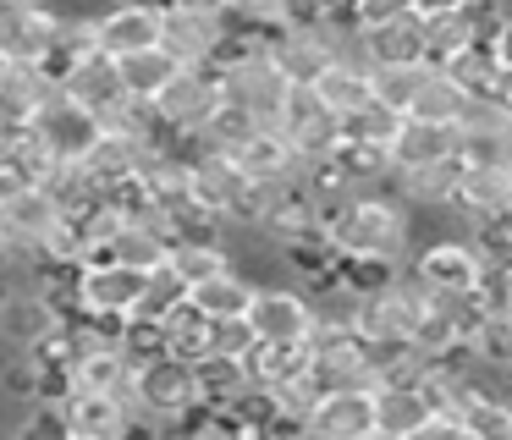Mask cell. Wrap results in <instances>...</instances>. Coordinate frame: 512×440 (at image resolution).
<instances>
[{"label":"cell","mask_w":512,"mask_h":440,"mask_svg":"<svg viewBox=\"0 0 512 440\" xmlns=\"http://www.w3.org/2000/svg\"><path fill=\"white\" fill-rule=\"evenodd\" d=\"M325 237L336 242L342 259H397V264L413 259V215H408V204H402L397 193H380V187L358 193L353 204L336 215V226L325 231Z\"/></svg>","instance_id":"6da1fadb"},{"label":"cell","mask_w":512,"mask_h":440,"mask_svg":"<svg viewBox=\"0 0 512 440\" xmlns=\"http://www.w3.org/2000/svg\"><path fill=\"white\" fill-rule=\"evenodd\" d=\"M127 407H133L138 429H171L177 413H188L199 402V374H193V358H177V352H155V358L133 363V380L122 385Z\"/></svg>","instance_id":"7a4b0ae2"},{"label":"cell","mask_w":512,"mask_h":440,"mask_svg":"<svg viewBox=\"0 0 512 440\" xmlns=\"http://www.w3.org/2000/svg\"><path fill=\"white\" fill-rule=\"evenodd\" d=\"M276 132L292 143L298 160H320V154L342 149V116H336L309 83H292L287 105H281V116H276Z\"/></svg>","instance_id":"3957f363"},{"label":"cell","mask_w":512,"mask_h":440,"mask_svg":"<svg viewBox=\"0 0 512 440\" xmlns=\"http://www.w3.org/2000/svg\"><path fill=\"white\" fill-rule=\"evenodd\" d=\"M144 286H149V270L89 259V264H78V314L127 319V314H138V303H144Z\"/></svg>","instance_id":"277c9868"},{"label":"cell","mask_w":512,"mask_h":440,"mask_svg":"<svg viewBox=\"0 0 512 440\" xmlns=\"http://www.w3.org/2000/svg\"><path fill=\"white\" fill-rule=\"evenodd\" d=\"M221 88H226V99H237L243 110H254L265 127H276L281 105H287V94H292V77L276 66V55H270V44H265V50L243 55V61L221 66Z\"/></svg>","instance_id":"5b68a950"},{"label":"cell","mask_w":512,"mask_h":440,"mask_svg":"<svg viewBox=\"0 0 512 440\" xmlns=\"http://www.w3.org/2000/svg\"><path fill=\"white\" fill-rule=\"evenodd\" d=\"M221 99H226L221 66H177V72H171V83L160 88L149 105L160 110V121H166V127L199 132L204 121L215 116V105H221Z\"/></svg>","instance_id":"8992f818"},{"label":"cell","mask_w":512,"mask_h":440,"mask_svg":"<svg viewBox=\"0 0 512 440\" xmlns=\"http://www.w3.org/2000/svg\"><path fill=\"white\" fill-rule=\"evenodd\" d=\"M28 127L39 132V143L50 149V160H83V154L100 143L105 121L94 116L89 105H78L67 88H56V94L34 110V121H28Z\"/></svg>","instance_id":"52a82bcc"},{"label":"cell","mask_w":512,"mask_h":440,"mask_svg":"<svg viewBox=\"0 0 512 440\" xmlns=\"http://www.w3.org/2000/svg\"><path fill=\"white\" fill-rule=\"evenodd\" d=\"M61 215H67V209L56 204V193H50L45 182H23L17 193L0 198V237L12 242V253L34 259V253L45 248V237L61 226Z\"/></svg>","instance_id":"ba28073f"},{"label":"cell","mask_w":512,"mask_h":440,"mask_svg":"<svg viewBox=\"0 0 512 440\" xmlns=\"http://www.w3.org/2000/svg\"><path fill=\"white\" fill-rule=\"evenodd\" d=\"M248 325L259 341H314L320 308L303 286H259L254 303H248Z\"/></svg>","instance_id":"9c48e42d"},{"label":"cell","mask_w":512,"mask_h":440,"mask_svg":"<svg viewBox=\"0 0 512 440\" xmlns=\"http://www.w3.org/2000/svg\"><path fill=\"white\" fill-rule=\"evenodd\" d=\"M408 270L441 297H474L479 275H485V253L474 248V237L468 242L446 237V242H430V248H413Z\"/></svg>","instance_id":"30bf717a"},{"label":"cell","mask_w":512,"mask_h":440,"mask_svg":"<svg viewBox=\"0 0 512 440\" xmlns=\"http://www.w3.org/2000/svg\"><path fill=\"white\" fill-rule=\"evenodd\" d=\"M160 6H166V0H160ZM226 33H232V17H226V11L166 6V22H160V44H166L182 66H215Z\"/></svg>","instance_id":"8fae6325"},{"label":"cell","mask_w":512,"mask_h":440,"mask_svg":"<svg viewBox=\"0 0 512 440\" xmlns=\"http://www.w3.org/2000/svg\"><path fill=\"white\" fill-rule=\"evenodd\" d=\"M248 187H254V176L237 165V154H221V149L193 154V198H199L210 215H221L237 226L243 209H248Z\"/></svg>","instance_id":"7c38bea8"},{"label":"cell","mask_w":512,"mask_h":440,"mask_svg":"<svg viewBox=\"0 0 512 440\" xmlns=\"http://www.w3.org/2000/svg\"><path fill=\"white\" fill-rule=\"evenodd\" d=\"M61 88H67L78 105H89L100 121H111L116 110L127 105V77H122V61H116L111 50H94V55H83V61H72V66H61Z\"/></svg>","instance_id":"4fadbf2b"},{"label":"cell","mask_w":512,"mask_h":440,"mask_svg":"<svg viewBox=\"0 0 512 440\" xmlns=\"http://www.w3.org/2000/svg\"><path fill=\"white\" fill-rule=\"evenodd\" d=\"M61 319H67V308H61L56 297H45L34 281L12 286V292L0 297V341H6V347H17V352L39 347L50 330H61Z\"/></svg>","instance_id":"5bb4252c"},{"label":"cell","mask_w":512,"mask_h":440,"mask_svg":"<svg viewBox=\"0 0 512 440\" xmlns=\"http://www.w3.org/2000/svg\"><path fill=\"white\" fill-rule=\"evenodd\" d=\"M435 391L424 380H380L375 385V435L380 440H413L435 413Z\"/></svg>","instance_id":"9a60e30c"},{"label":"cell","mask_w":512,"mask_h":440,"mask_svg":"<svg viewBox=\"0 0 512 440\" xmlns=\"http://www.w3.org/2000/svg\"><path fill=\"white\" fill-rule=\"evenodd\" d=\"M303 435H314V440H369L375 435V391H369V385L325 391L320 402H314Z\"/></svg>","instance_id":"2e32d148"},{"label":"cell","mask_w":512,"mask_h":440,"mask_svg":"<svg viewBox=\"0 0 512 440\" xmlns=\"http://www.w3.org/2000/svg\"><path fill=\"white\" fill-rule=\"evenodd\" d=\"M61 413H67L72 440H122L138 429L122 391H67L61 396Z\"/></svg>","instance_id":"e0dca14e"},{"label":"cell","mask_w":512,"mask_h":440,"mask_svg":"<svg viewBox=\"0 0 512 440\" xmlns=\"http://www.w3.org/2000/svg\"><path fill=\"white\" fill-rule=\"evenodd\" d=\"M100 22V50H111L116 61L133 50H149L160 44V22H166V6L160 0H116V6L94 11Z\"/></svg>","instance_id":"ac0fdd59"},{"label":"cell","mask_w":512,"mask_h":440,"mask_svg":"<svg viewBox=\"0 0 512 440\" xmlns=\"http://www.w3.org/2000/svg\"><path fill=\"white\" fill-rule=\"evenodd\" d=\"M353 55H364L369 66H397V61H430L424 55V11H402V17L369 22V28L353 33L347 44Z\"/></svg>","instance_id":"d6986e66"},{"label":"cell","mask_w":512,"mask_h":440,"mask_svg":"<svg viewBox=\"0 0 512 440\" xmlns=\"http://www.w3.org/2000/svg\"><path fill=\"white\" fill-rule=\"evenodd\" d=\"M56 88H61V77L50 72L45 61H6V66H0V121L28 127L34 110L45 105Z\"/></svg>","instance_id":"ffe728a7"},{"label":"cell","mask_w":512,"mask_h":440,"mask_svg":"<svg viewBox=\"0 0 512 440\" xmlns=\"http://www.w3.org/2000/svg\"><path fill=\"white\" fill-rule=\"evenodd\" d=\"M83 171H89V182H94L100 198H116V193H127V187L138 182V171H144V149H138L133 138H122V132L105 127L100 143L83 154Z\"/></svg>","instance_id":"44dd1931"},{"label":"cell","mask_w":512,"mask_h":440,"mask_svg":"<svg viewBox=\"0 0 512 440\" xmlns=\"http://www.w3.org/2000/svg\"><path fill=\"white\" fill-rule=\"evenodd\" d=\"M61 6H34L23 17H6L0 22V55L6 61H45L56 55V39H61Z\"/></svg>","instance_id":"7402d4cb"},{"label":"cell","mask_w":512,"mask_h":440,"mask_svg":"<svg viewBox=\"0 0 512 440\" xmlns=\"http://www.w3.org/2000/svg\"><path fill=\"white\" fill-rule=\"evenodd\" d=\"M309 88H314V94H320L325 105L336 110V116L347 121L353 110H364L369 99H375V72H369V61H364V55L342 50V55H336V61L320 72V77H314Z\"/></svg>","instance_id":"603a6c76"},{"label":"cell","mask_w":512,"mask_h":440,"mask_svg":"<svg viewBox=\"0 0 512 440\" xmlns=\"http://www.w3.org/2000/svg\"><path fill=\"white\" fill-rule=\"evenodd\" d=\"M457 182H463V160H457V154H446V160L397 171V176H391V193H397L408 209H452Z\"/></svg>","instance_id":"cb8c5ba5"},{"label":"cell","mask_w":512,"mask_h":440,"mask_svg":"<svg viewBox=\"0 0 512 440\" xmlns=\"http://www.w3.org/2000/svg\"><path fill=\"white\" fill-rule=\"evenodd\" d=\"M94 259H111V264H133V270H160L171 259V237L155 226V220H133L127 215L111 237L94 248Z\"/></svg>","instance_id":"d4e9b609"},{"label":"cell","mask_w":512,"mask_h":440,"mask_svg":"<svg viewBox=\"0 0 512 440\" xmlns=\"http://www.w3.org/2000/svg\"><path fill=\"white\" fill-rule=\"evenodd\" d=\"M386 154H391V171H413V165L446 160V154H457V127L402 116V127H397V138L386 143Z\"/></svg>","instance_id":"484cf974"},{"label":"cell","mask_w":512,"mask_h":440,"mask_svg":"<svg viewBox=\"0 0 512 440\" xmlns=\"http://www.w3.org/2000/svg\"><path fill=\"white\" fill-rule=\"evenodd\" d=\"M452 209H463L468 220H490L512 209V165H463Z\"/></svg>","instance_id":"4316f807"},{"label":"cell","mask_w":512,"mask_h":440,"mask_svg":"<svg viewBox=\"0 0 512 440\" xmlns=\"http://www.w3.org/2000/svg\"><path fill=\"white\" fill-rule=\"evenodd\" d=\"M468 44H485V33H479L474 6L424 11V55H430L435 66H441V61H452V55H457V50H468Z\"/></svg>","instance_id":"83f0119b"},{"label":"cell","mask_w":512,"mask_h":440,"mask_svg":"<svg viewBox=\"0 0 512 440\" xmlns=\"http://www.w3.org/2000/svg\"><path fill=\"white\" fill-rule=\"evenodd\" d=\"M193 374H199V402H210V407H232L254 385L248 380V358H232V352H199Z\"/></svg>","instance_id":"f1b7e54d"},{"label":"cell","mask_w":512,"mask_h":440,"mask_svg":"<svg viewBox=\"0 0 512 440\" xmlns=\"http://www.w3.org/2000/svg\"><path fill=\"white\" fill-rule=\"evenodd\" d=\"M463 88L452 83V72L446 66H424V83H419V94H413V105H408V116H419V121H441V127H457V116H463Z\"/></svg>","instance_id":"f546056e"},{"label":"cell","mask_w":512,"mask_h":440,"mask_svg":"<svg viewBox=\"0 0 512 440\" xmlns=\"http://www.w3.org/2000/svg\"><path fill=\"white\" fill-rule=\"evenodd\" d=\"M254 292H259V286H254V281H248V275L232 264V270L210 275L204 286H193L188 297H193V303H199L210 319H237V314H248V303H254Z\"/></svg>","instance_id":"4dcf8cb0"},{"label":"cell","mask_w":512,"mask_h":440,"mask_svg":"<svg viewBox=\"0 0 512 440\" xmlns=\"http://www.w3.org/2000/svg\"><path fill=\"white\" fill-rule=\"evenodd\" d=\"M265 127V121L254 116V110H243L237 105V99H221V105H215V116L204 121L199 132H193V138H199V149H221V154H237L243 149L248 138H254V132Z\"/></svg>","instance_id":"1f68e13d"},{"label":"cell","mask_w":512,"mask_h":440,"mask_svg":"<svg viewBox=\"0 0 512 440\" xmlns=\"http://www.w3.org/2000/svg\"><path fill=\"white\" fill-rule=\"evenodd\" d=\"M171 270H177V281L188 286H204L210 275L232 270V248H226V237H210V242H171Z\"/></svg>","instance_id":"d6a6232c"},{"label":"cell","mask_w":512,"mask_h":440,"mask_svg":"<svg viewBox=\"0 0 512 440\" xmlns=\"http://www.w3.org/2000/svg\"><path fill=\"white\" fill-rule=\"evenodd\" d=\"M160 325H166V352H177V358H199V352L210 347L215 319L204 314L193 297H182V303H171L166 314H160Z\"/></svg>","instance_id":"836d02e7"},{"label":"cell","mask_w":512,"mask_h":440,"mask_svg":"<svg viewBox=\"0 0 512 440\" xmlns=\"http://www.w3.org/2000/svg\"><path fill=\"white\" fill-rule=\"evenodd\" d=\"M446 72H452V83L463 88V94H496L501 88V55H496V44H468V50H457L452 61H441Z\"/></svg>","instance_id":"e575fe53"},{"label":"cell","mask_w":512,"mask_h":440,"mask_svg":"<svg viewBox=\"0 0 512 440\" xmlns=\"http://www.w3.org/2000/svg\"><path fill=\"white\" fill-rule=\"evenodd\" d=\"M177 55L166 50V44H149V50H133L122 55V77H127V94L133 99H155L160 88L171 83V72H177Z\"/></svg>","instance_id":"d590c367"},{"label":"cell","mask_w":512,"mask_h":440,"mask_svg":"<svg viewBox=\"0 0 512 440\" xmlns=\"http://www.w3.org/2000/svg\"><path fill=\"white\" fill-rule=\"evenodd\" d=\"M468 352L479 369L512 374V314H479V325L468 330Z\"/></svg>","instance_id":"8d00e7d4"},{"label":"cell","mask_w":512,"mask_h":440,"mask_svg":"<svg viewBox=\"0 0 512 440\" xmlns=\"http://www.w3.org/2000/svg\"><path fill=\"white\" fill-rule=\"evenodd\" d=\"M424 66H430V61L369 66V72H375V99H380V105H391V110H402V116H408L413 94H419V83H424Z\"/></svg>","instance_id":"74e56055"},{"label":"cell","mask_w":512,"mask_h":440,"mask_svg":"<svg viewBox=\"0 0 512 440\" xmlns=\"http://www.w3.org/2000/svg\"><path fill=\"white\" fill-rule=\"evenodd\" d=\"M397 127H402V110L369 99L364 110H353V116L342 121V138H347V143H375V149H386V143L397 138Z\"/></svg>","instance_id":"f35d334b"},{"label":"cell","mask_w":512,"mask_h":440,"mask_svg":"<svg viewBox=\"0 0 512 440\" xmlns=\"http://www.w3.org/2000/svg\"><path fill=\"white\" fill-rule=\"evenodd\" d=\"M457 160L463 165H512V127L457 132Z\"/></svg>","instance_id":"ab89813d"},{"label":"cell","mask_w":512,"mask_h":440,"mask_svg":"<svg viewBox=\"0 0 512 440\" xmlns=\"http://www.w3.org/2000/svg\"><path fill=\"white\" fill-rule=\"evenodd\" d=\"M512 127V110L501 94H468L463 99V116H457V132H496Z\"/></svg>","instance_id":"60d3db41"},{"label":"cell","mask_w":512,"mask_h":440,"mask_svg":"<svg viewBox=\"0 0 512 440\" xmlns=\"http://www.w3.org/2000/svg\"><path fill=\"white\" fill-rule=\"evenodd\" d=\"M254 347H259L254 325H248V314H237V319H215V325H210V347H204V352H232V358H248Z\"/></svg>","instance_id":"b9f144b4"},{"label":"cell","mask_w":512,"mask_h":440,"mask_svg":"<svg viewBox=\"0 0 512 440\" xmlns=\"http://www.w3.org/2000/svg\"><path fill=\"white\" fill-rule=\"evenodd\" d=\"M232 17L248 22V28H281L287 0H232Z\"/></svg>","instance_id":"7bdbcfd3"},{"label":"cell","mask_w":512,"mask_h":440,"mask_svg":"<svg viewBox=\"0 0 512 440\" xmlns=\"http://www.w3.org/2000/svg\"><path fill=\"white\" fill-rule=\"evenodd\" d=\"M413 11V0H353V22L369 28V22H386V17H402Z\"/></svg>","instance_id":"ee69618b"},{"label":"cell","mask_w":512,"mask_h":440,"mask_svg":"<svg viewBox=\"0 0 512 440\" xmlns=\"http://www.w3.org/2000/svg\"><path fill=\"white\" fill-rule=\"evenodd\" d=\"M490 44H496L501 66H507V72H512V11H507V22H501V28H496V39H490Z\"/></svg>","instance_id":"f6af8a7d"},{"label":"cell","mask_w":512,"mask_h":440,"mask_svg":"<svg viewBox=\"0 0 512 440\" xmlns=\"http://www.w3.org/2000/svg\"><path fill=\"white\" fill-rule=\"evenodd\" d=\"M166 6H193V11H232V0H166Z\"/></svg>","instance_id":"bcb514c9"},{"label":"cell","mask_w":512,"mask_h":440,"mask_svg":"<svg viewBox=\"0 0 512 440\" xmlns=\"http://www.w3.org/2000/svg\"><path fill=\"white\" fill-rule=\"evenodd\" d=\"M17 132H23V127H12V121H0V165H6V154H12Z\"/></svg>","instance_id":"7dc6e473"},{"label":"cell","mask_w":512,"mask_h":440,"mask_svg":"<svg viewBox=\"0 0 512 440\" xmlns=\"http://www.w3.org/2000/svg\"><path fill=\"white\" fill-rule=\"evenodd\" d=\"M17 187H23V176H17L12 165H0V198H6V193H17Z\"/></svg>","instance_id":"c3c4849f"},{"label":"cell","mask_w":512,"mask_h":440,"mask_svg":"<svg viewBox=\"0 0 512 440\" xmlns=\"http://www.w3.org/2000/svg\"><path fill=\"white\" fill-rule=\"evenodd\" d=\"M12 259H23V253H12V242L0 237V270H6V264H12Z\"/></svg>","instance_id":"681fc988"},{"label":"cell","mask_w":512,"mask_h":440,"mask_svg":"<svg viewBox=\"0 0 512 440\" xmlns=\"http://www.w3.org/2000/svg\"><path fill=\"white\" fill-rule=\"evenodd\" d=\"M501 99H507V110H512V72H501V88H496Z\"/></svg>","instance_id":"f907efd6"},{"label":"cell","mask_w":512,"mask_h":440,"mask_svg":"<svg viewBox=\"0 0 512 440\" xmlns=\"http://www.w3.org/2000/svg\"><path fill=\"white\" fill-rule=\"evenodd\" d=\"M0 66H6V55H0Z\"/></svg>","instance_id":"816d5d0a"}]
</instances>
